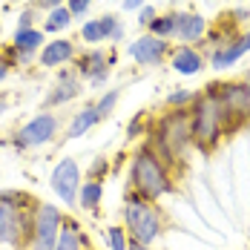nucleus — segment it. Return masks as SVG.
Masks as SVG:
<instances>
[{"label": "nucleus", "instance_id": "4468645a", "mask_svg": "<svg viewBox=\"0 0 250 250\" xmlns=\"http://www.w3.org/2000/svg\"><path fill=\"white\" fill-rule=\"evenodd\" d=\"M248 49H250V35H242V38H236L233 43L219 46V49L210 55V63H213V69H227V66H233Z\"/></svg>", "mask_w": 250, "mask_h": 250}, {"label": "nucleus", "instance_id": "f03ea898", "mask_svg": "<svg viewBox=\"0 0 250 250\" xmlns=\"http://www.w3.org/2000/svg\"><path fill=\"white\" fill-rule=\"evenodd\" d=\"M170 190H173L170 167L150 150V144L138 147V152L132 155V167H129V193L155 204Z\"/></svg>", "mask_w": 250, "mask_h": 250}, {"label": "nucleus", "instance_id": "0eeeda50", "mask_svg": "<svg viewBox=\"0 0 250 250\" xmlns=\"http://www.w3.org/2000/svg\"><path fill=\"white\" fill-rule=\"evenodd\" d=\"M61 227H63V213L55 204L38 201L32 210V233L23 250H55Z\"/></svg>", "mask_w": 250, "mask_h": 250}, {"label": "nucleus", "instance_id": "f8f14e48", "mask_svg": "<svg viewBox=\"0 0 250 250\" xmlns=\"http://www.w3.org/2000/svg\"><path fill=\"white\" fill-rule=\"evenodd\" d=\"M109 66H112V61H109L101 49H92L78 61V75L86 78L92 86H101V83L109 78Z\"/></svg>", "mask_w": 250, "mask_h": 250}, {"label": "nucleus", "instance_id": "aec40b11", "mask_svg": "<svg viewBox=\"0 0 250 250\" xmlns=\"http://www.w3.org/2000/svg\"><path fill=\"white\" fill-rule=\"evenodd\" d=\"M98 121H101V115H98V109H95V104H86L83 109H78L75 115H72L66 135H69V138H81V135H86Z\"/></svg>", "mask_w": 250, "mask_h": 250}, {"label": "nucleus", "instance_id": "473e14b6", "mask_svg": "<svg viewBox=\"0 0 250 250\" xmlns=\"http://www.w3.org/2000/svg\"><path fill=\"white\" fill-rule=\"evenodd\" d=\"M9 66H12V63L0 58V81H6V75H9Z\"/></svg>", "mask_w": 250, "mask_h": 250}, {"label": "nucleus", "instance_id": "6e6552de", "mask_svg": "<svg viewBox=\"0 0 250 250\" xmlns=\"http://www.w3.org/2000/svg\"><path fill=\"white\" fill-rule=\"evenodd\" d=\"M58 115L55 112H41V115H35L32 121H26L18 132H15V147L18 150H32V147H43V144H49L52 138L58 135Z\"/></svg>", "mask_w": 250, "mask_h": 250}, {"label": "nucleus", "instance_id": "bb28decb", "mask_svg": "<svg viewBox=\"0 0 250 250\" xmlns=\"http://www.w3.org/2000/svg\"><path fill=\"white\" fill-rule=\"evenodd\" d=\"M106 170H109V161H106L104 155H98V158L89 164V178H92V181H101V178L106 175Z\"/></svg>", "mask_w": 250, "mask_h": 250}, {"label": "nucleus", "instance_id": "ddd939ff", "mask_svg": "<svg viewBox=\"0 0 250 250\" xmlns=\"http://www.w3.org/2000/svg\"><path fill=\"white\" fill-rule=\"evenodd\" d=\"M170 66H173L178 75H199L201 69H204V58H201V52H196L190 43H181V46L170 55Z\"/></svg>", "mask_w": 250, "mask_h": 250}, {"label": "nucleus", "instance_id": "412c9836", "mask_svg": "<svg viewBox=\"0 0 250 250\" xmlns=\"http://www.w3.org/2000/svg\"><path fill=\"white\" fill-rule=\"evenodd\" d=\"M101 199H104V181H81V190H78V207L81 210H98Z\"/></svg>", "mask_w": 250, "mask_h": 250}, {"label": "nucleus", "instance_id": "5701e85b", "mask_svg": "<svg viewBox=\"0 0 250 250\" xmlns=\"http://www.w3.org/2000/svg\"><path fill=\"white\" fill-rule=\"evenodd\" d=\"M69 23H72V15H69V9H66V6H61V9L46 12L43 32H63V29H69Z\"/></svg>", "mask_w": 250, "mask_h": 250}, {"label": "nucleus", "instance_id": "2eb2a0df", "mask_svg": "<svg viewBox=\"0 0 250 250\" xmlns=\"http://www.w3.org/2000/svg\"><path fill=\"white\" fill-rule=\"evenodd\" d=\"M43 46V32L41 29H18L15 32V41H12V52L18 55V61H29L32 52H38Z\"/></svg>", "mask_w": 250, "mask_h": 250}, {"label": "nucleus", "instance_id": "20e7f679", "mask_svg": "<svg viewBox=\"0 0 250 250\" xmlns=\"http://www.w3.org/2000/svg\"><path fill=\"white\" fill-rule=\"evenodd\" d=\"M190 132H193V144L201 152L216 150V144L222 141L225 135V118H222V106L219 101L210 92L196 95L193 101V109H190Z\"/></svg>", "mask_w": 250, "mask_h": 250}, {"label": "nucleus", "instance_id": "b1692460", "mask_svg": "<svg viewBox=\"0 0 250 250\" xmlns=\"http://www.w3.org/2000/svg\"><path fill=\"white\" fill-rule=\"evenodd\" d=\"M106 245H109V250H126L129 248V236H126L124 227H118V225L106 227Z\"/></svg>", "mask_w": 250, "mask_h": 250}, {"label": "nucleus", "instance_id": "72a5a7b5", "mask_svg": "<svg viewBox=\"0 0 250 250\" xmlns=\"http://www.w3.org/2000/svg\"><path fill=\"white\" fill-rule=\"evenodd\" d=\"M126 250H152L150 245H138V242H129V248Z\"/></svg>", "mask_w": 250, "mask_h": 250}, {"label": "nucleus", "instance_id": "7c9ffc66", "mask_svg": "<svg viewBox=\"0 0 250 250\" xmlns=\"http://www.w3.org/2000/svg\"><path fill=\"white\" fill-rule=\"evenodd\" d=\"M32 6H35V9H46V12H52V9H61L63 0H32Z\"/></svg>", "mask_w": 250, "mask_h": 250}, {"label": "nucleus", "instance_id": "c756f323", "mask_svg": "<svg viewBox=\"0 0 250 250\" xmlns=\"http://www.w3.org/2000/svg\"><path fill=\"white\" fill-rule=\"evenodd\" d=\"M141 132H144V121H141V118L135 115V118L129 121V126H126V138H138Z\"/></svg>", "mask_w": 250, "mask_h": 250}, {"label": "nucleus", "instance_id": "a878e982", "mask_svg": "<svg viewBox=\"0 0 250 250\" xmlns=\"http://www.w3.org/2000/svg\"><path fill=\"white\" fill-rule=\"evenodd\" d=\"M193 101H196L193 92L178 89V92H173V95H167V106H173V109H184V106H187V104H193Z\"/></svg>", "mask_w": 250, "mask_h": 250}, {"label": "nucleus", "instance_id": "4be33fe9", "mask_svg": "<svg viewBox=\"0 0 250 250\" xmlns=\"http://www.w3.org/2000/svg\"><path fill=\"white\" fill-rule=\"evenodd\" d=\"M175 21H178V12H167V15H155V21L150 23V35L167 41L175 35Z\"/></svg>", "mask_w": 250, "mask_h": 250}, {"label": "nucleus", "instance_id": "7ed1b4c3", "mask_svg": "<svg viewBox=\"0 0 250 250\" xmlns=\"http://www.w3.org/2000/svg\"><path fill=\"white\" fill-rule=\"evenodd\" d=\"M38 201L21 190H0V245L26 248L32 233V210Z\"/></svg>", "mask_w": 250, "mask_h": 250}, {"label": "nucleus", "instance_id": "a211bd4d", "mask_svg": "<svg viewBox=\"0 0 250 250\" xmlns=\"http://www.w3.org/2000/svg\"><path fill=\"white\" fill-rule=\"evenodd\" d=\"M207 32V21L201 15H190V12H178L175 21V35L181 38V43H193Z\"/></svg>", "mask_w": 250, "mask_h": 250}, {"label": "nucleus", "instance_id": "cd10ccee", "mask_svg": "<svg viewBox=\"0 0 250 250\" xmlns=\"http://www.w3.org/2000/svg\"><path fill=\"white\" fill-rule=\"evenodd\" d=\"M89 6H92V0H66V9H69V15H72V18L83 15Z\"/></svg>", "mask_w": 250, "mask_h": 250}, {"label": "nucleus", "instance_id": "e433bc0d", "mask_svg": "<svg viewBox=\"0 0 250 250\" xmlns=\"http://www.w3.org/2000/svg\"><path fill=\"white\" fill-rule=\"evenodd\" d=\"M86 250H92V248H86Z\"/></svg>", "mask_w": 250, "mask_h": 250}, {"label": "nucleus", "instance_id": "f3484780", "mask_svg": "<svg viewBox=\"0 0 250 250\" xmlns=\"http://www.w3.org/2000/svg\"><path fill=\"white\" fill-rule=\"evenodd\" d=\"M78 95H81V81H78L75 75H69V72H61L58 86L43 98V109H46V106H61V104H66V101L78 98Z\"/></svg>", "mask_w": 250, "mask_h": 250}, {"label": "nucleus", "instance_id": "dca6fc26", "mask_svg": "<svg viewBox=\"0 0 250 250\" xmlns=\"http://www.w3.org/2000/svg\"><path fill=\"white\" fill-rule=\"evenodd\" d=\"M72 58H75V43L66 41V38L49 41V43L41 49V63H43V66H61V63H69Z\"/></svg>", "mask_w": 250, "mask_h": 250}, {"label": "nucleus", "instance_id": "f704fd0d", "mask_svg": "<svg viewBox=\"0 0 250 250\" xmlns=\"http://www.w3.org/2000/svg\"><path fill=\"white\" fill-rule=\"evenodd\" d=\"M6 106H9V104H6V95H0V115L6 112Z\"/></svg>", "mask_w": 250, "mask_h": 250}, {"label": "nucleus", "instance_id": "423d86ee", "mask_svg": "<svg viewBox=\"0 0 250 250\" xmlns=\"http://www.w3.org/2000/svg\"><path fill=\"white\" fill-rule=\"evenodd\" d=\"M213 95H216L219 106H222L225 135L250 121V92H248V83H219V86H213Z\"/></svg>", "mask_w": 250, "mask_h": 250}, {"label": "nucleus", "instance_id": "c9c22d12", "mask_svg": "<svg viewBox=\"0 0 250 250\" xmlns=\"http://www.w3.org/2000/svg\"><path fill=\"white\" fill-rule=\"evenodd\" d=\"M245 83H248V92H250V75H248V81H245Z\"/></svg>", "mask_w": 250, "mask_h": 250}, {"label": "nucleus", "instance_id": "393cba45", "mask_svg": "<svg viewBox=\"0 0 250 250\" xmlns=\"http://www.w3.org/2000/svg\"><path fill=\"white\" fill-rule=\"evenodd\" d=\"M121 98V92L118 89H109V92H104L98 101H95V109H98L101 118H106V115H112V109H115V104Z\"/></svg>", "mask_w": 250, "mask_h": 250}, {"label": "nucleus", "instance_id": "9b49d317", "mask_svg": "<svg viewBox=\"0 0 250 250\" xmlns=\"http://www.w3.org/2000/svg\"><path fill=\"white\" fill-rule=\"evenodd\" d=\"M81 38H83L86 43L121 41V38H124V26L118 23V18H115V15H104V18H98V21L83 23V29H81Z\"/></svg>", "mask_w": 250, "mask_h": 250}, {"label": "nucleus", "instance_id": "2f4dec72", "mask_svg": "<svg viewBox=\"0 0 250 250\" xmlns=\"http://www.w3.org/2000/svg\"><path fill=\"white\" fill-rule=\"evenodd\" d=\"M121 6H124L126 12H135V9H141V6H144V0H124Z\"/></svg>", "mask_w": 250, "mask_h": 250}, {"label": "nucleus", "instance_id": "6ab92c4d", "mask_svg": "<svg viewBox=\"0 0 250 250\" xmlns=\"http://www.w3.org/2000/svg\"><path fill=\"white\" fill-rule=\"evenodd\" d=\"M89 248V239L83 236V230L78 222L72 219H63V227L58 233V242H55V250H86Z\"/></svg>", "mask_w": 250, "mask_h": 250}, {"label": "nucleus", "instance_id": "39448f33", "mask_svg": "<svg viewBox=\"0 0 250 250\" xmlns=\"http://www.w3.org/2000/svg\"><path fill=\"white\" fill-rule=\"evenodd\" d=\"M124 230H126V236H129V242L152 245L161 236V213H158V207L152 201L135 196V193H126Z\"/></svg>", "mask_w": 250, "mask_h": 250}, {"label": "nucleus", "instance_id": "c85d7f7f", "mask_svg": "<svg viewBox=\"0 0 250 250\" xmlns=\"http://www.w3.org/2000/svg\"><path fill=\"white\" fill-rule=\"evenodd\" d=\"M152 21H155V9H152V6H141V9H138V23L150 26Z\"/></svg>", "mask_w": 250, "mask_h": 250}, {"label": "nucleus", "instance_id": "f257e3e1", "mask_svg": "<svg viewBox=\"0 0 250 250\" xmlns=\"http://www.w3.org/2000/svg\"><path fill=\"white\" fill-rule=\"evenodd\" d=\"M150 150L167 164H181V158L193 147V132H190V109H173L164 118H158L152 126V138L147 141Z\"/></svg>", "mask_w": 250, "mask_h": 250}, {"label": "nucleus", "instance_id": "9d476101", "mask_svg": "<svg viewBox=\"0 0 250 250\" xmlns=\"http://www.w3.org/2000/svg\"><path fill=\"white\" fill-rule=\"evenodd\" d=\"M167 49H170L167 41H161L155 35H141L138 41L129 43V58L138 61L141 66H155V63H161L167 58Z\"/></svg>", "mask_w": 250, "mask_h": 250}, {"label": "nucleus", "instance_id": "1a4fd4ad", "mask_svg": "<svg viewBox=\"0 0 250 250\" xmlns=\"http://www.w3.org/2000/svg\"><path fill=\"white\" fill-rule=\"evenodd\" d=\"M49 184L55 196L63 204H78V190H81V167L75 158H61L58 167L52 170Z\"/></svg>", "mask_w": 250, "mask_h": 250}]
</instances>
